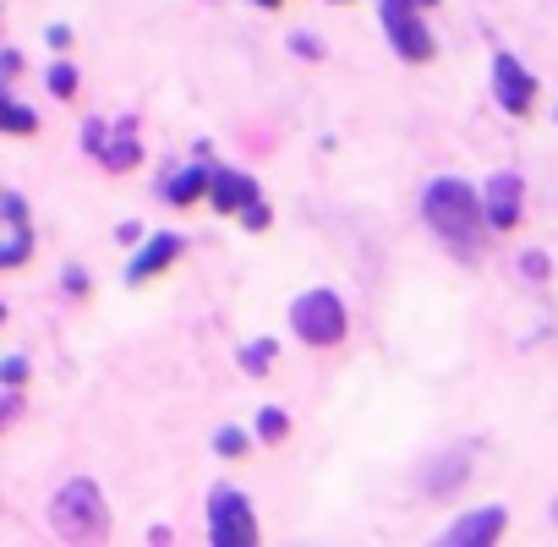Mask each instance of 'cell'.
Wrapping results in <instances>:
<instances>
[{
	"mask_svg": "<svg viewBox=\"0 0 558 547\" xmlns=\"http://www.w3.org/2000/svg\"><path fill=\"white\" fill-rule=\"evenodd\" d=\"M0 318H6V307H0Z\"/></svg>",
	"mask_w": 558,
	"mask_h": 547,
	"instance_id": "27",
	"label": "cell"
},
{
	"mask_svg": "<svg viewBox=\"0 0 558 547\" xmlns=\"http://www.w3.org/2000/svg\"><path fill=\"white\" fill-rule=\"evenodd\" d=\"M33 126H39V115H33V110H22L17 99H6V93H0V132H11V137H28Z\"/></svg>",
	"mask_w": 558,
	"mask_h": 547,
	"instance_id": "14",
	"label": "cell"
},
{
	"mask_svg": "<svg viewBox=\"0 0 558 547\" xmlns=\"http://www.w3.org/2000/svg\"><path fill=\"white\" fill-rule=\"evenodd\" d=\"M553 520H558V504H553Z\"/></svg>",
	"mask_w": 558,
	"mask_h": 547,
	"instance_id": "26",
	"label": "cell"
},
{
	"mask_svg": "<svg viewBox=\"0 0 558 547\" xmlns=\"http://www.w3.org/2000/svg\"><path fill=\"white\" fill-rule=\"evenodd\" d=\"M422 214H427V225L460 252V258H471V252L482 247V225H487V219H482V197H476V186H465L460 176H438L433 186H427Z\"/></svg>",
	"mask_w": 558,
	"mask_h": 547,
	"instance_id": "1",
	"label": "cell"
},
{
	"mask_svg": "<svg viewBox=\"0 0 558 547\" xmlns=\"http://www.w3.org/2000/svg\"><path fill=\"white\" fill-rule=\"evenodd\" d=\"M290 323L307 345H340L345 340V301L334 290H307V296L290 307Z\"/></svg>",
	"mask_w": 558,
	"mask_h": 547,
	"instance_id": "3",
	"label": "cell"
},
{
	"mask_svg": "<svg viewBox=\"0 0 558 547\" xmlns=\"http://www.w3.org/2000/svg\"><path fill=\"white\" fill-rule=\"evenodd\" d=\"M416 11L422 6H411V0H383V33L394 39V50L405 61H433V33Z\"/></svg>",
	"mask_w": 558,
	"mask_h": 547,
	"instance_id": "5",
	"label": "cell"
},
{
	"mask_svg": "<svg viewBox=\"0 0 558 547\" xmlns=\"http://www.w3.org/2000/svg\"><path fill=\"white\" fill-rule=\"evenodd\" d=\"M285 411H279V405H269V411L258 416V438H269V444H279V438H285Z\"/></svg>",
	"mask_w": 558,
	"mask_h": 547,
	"instance_id": "18",
	"label": "cell"
},
{
	"mask_svg": "<svg viewBox=\"0 0 558 547\" xmlns=\"http://www.w3.org/2000/svg\"><path fill=\"white\" fill-rule=\"evenodd\" d=\"M0 378H6L11 389H17V383L28 378V362H22V356H6V362H0Z\"/></svg>",
	"mask_w": 558,
	"mask_h": 547,
	"instance_id": "20",
	"label": "cell"
},
{
	"mask_svg": "<svg viewBox=\"0 0 558 547\" xmlns=\"http://www.w3.org/2000/svg\"><path fill=\"white\" fill-rule=\"evenodd\" d=\"M6 411H17V400H0V427H6Z\"/></svg>",
	"mask_w": 558,
	"mask_h": 547,
	"instance_id": "23",
	"label": "cell"
},
{
	"mask_svg": "<svg viewBox=\"0 0 558 547\" xmlns=\"http://www.w3.org/2000/svg\"><path fill=\"white\" fill-rule=\"evenodd\" d=\"M520 269H526L531 279H548V258H542V252H526V258H520Z\"/></svg>",
	"mask_w": 558,
	"mask_h": 547,
	"instance_id": "22",
	"label": "cell"
},
{
	"mask_svg": "<svg viewBox=\"0 0 558 547\" xmlns=\"http://www.w3.org/2000/svg\"><path fill=\"white\" fill-rule=\"evenodd\" d=\"M520 192H526V186H520L515 170H504V176L487 181V197H482V219H487V225H493V230H515L520 225Z\"/></svg>",
	"mask_w": 558,
	"mask_h": 547,
	"instance_id": "7",
	"label": "cell"
},
{
	"mask_svg": "<svg viewBox=\"0 0 558 547\" xmlns=\"http://www.w3.org/2000/svg\"><path fill=\"white\" fill-rule=\"evenodd\" d=\"M176 258H181V236H154L143 252H137V263L126 269V279H132V285H143V279H154L159 269H170Z\"/></svg>",
	"mask_w": 558,
	"mask_h": 547,
	"instance_id": "11",
	"label": "cell"
},
{
	"mask_svg": "<svg viewBox=\"0 0 558 547\" xmlns=\"http://www.w3.org/2000/svg\"><path fill=\"white\" fill-rule=\"evenodd\" d=\"M55 531L66 542H104L110 531V515H104V498L93 482H66L61 498H55Z\"/></svg>",
	"mask_w": 558,
	"mask_h": 547,
	"instance_id": "2",
	"label": "cell"
},
{
	"mask_svg": "<svg viewBox=\"0 0 558 547\" xmlns=\"http://www.w3.org/2000/svg\"><path fill=\"white\" fill-rule=\"evenodd\" d=\"M258 6H279V0H258Z\"/></svg>",
	"mask_w": 558,
	"mask_h": 547,
	"instance_id": "25",
	"label": "cell"
},
{
	"mask_svg": "<svg viewBox=\"0 0 558 547\" xmlns=\"http://www.w3.org/2000/svg\"><path fill=\"white\" fill-rule=\"evenodd\" d=\"M411 6H438V0H411Z\"/></svg>",
	"mask_w": 558,
	"mask_h": 547,
	"instance_id": "24",
	"label": "cell"
},
{
	"mask_svg": "<svg viewBox=\"0 0 558 547\" xmlns=\"http://www.w3.org/2000/svg\"><path fill=\"white\" fill-rule=\"evenodd\" d=\"M83 148H88V154H99V165H104V170H132V165H137V154H143V148H137V137L126 132V126H121L115 137H104V126H99V121H88V126H83Z\"/></svg>",
	"mask_w": 558,
	"mask_h": 547,
	"instance_id": "9",
	"label": "cell"
},
{
	"mask_svg": "<svg viewBox=\"0 0 558 547\" xmlns=\"http://www.w3.org/2000/svg\"><path fill=\"white\" fill-rule=\"evenodd\" d=\"M241 219H247V230H269V208H263V203H247V208H241Z\"/></svg>",
	"mask_w": 558,
	"mask_h": 547,
	"instance_id": "21",
	"label": "cell"
},
{
	"mask_svg": "<svg viewBox=\"0 0 558 547\" xmlns=\"http://www.w3.org/2000/svg\"><path fill=\"white\" fill-rule=\"evenodd\" d=\"M208 537L219 547L258 542V515H252V504L236 493V487H214V498H208Z\"/></svg>",
	"mask_w": 558,
	"mask_h": 547,
	"instance_id": "4",
	"label": "cell"
},
{
	"mask_svg": "<svg viewBox=\"0 0 558 547\" xmlns=\"http://www.w3.org/2000/svg\"><path fill=\"white\" fill-rule=\"evenodd\" d=\"M504 526H509V515L498 504H487V509H471V515H460L455 526L444 531V542L449 547H482V542H498L504 537Z\"/></svg>",
	"mask_w": 558,
	"mask_h": 547,
	"instance_id": "8",
	"label": "cell"
},
{
	"mask_svg": "<svg viewBox=\"0 0 558 547\" xmlns=\"http://www.w3.org/2000/svg\"><path fill=\"white\" fill-rule=\"evenodd\" d=\"M214 449L225 460H241V455H247V433H241V427H219V433H214Z\"/></svg>",
	"mask_w": 558,
	"mask_h": 547,
	"instance_id": "16",
	"label": "cell"
},
{
	"mask_svg": "<svg viewBox=\"0 0 558 547\" xmlns=\"http://www.w3.org/2000/svg\"><path fill=\"white\" fill-rule=\"evenodd\" d=\"M465 471H471V455H465V449H455V455H444V465L427 476V487H433V493H449V487L465 482Z\"/></svg>",
	"mask_w": 558,
	"mask_h": 547,
	"instance_id": "13",
	"label": "cell"
},
{
	"mask_svg": "<svg viewBox=\"0 0 558 547\" xmlns=\"http://www.w3.org/2000/svg\"><path fill=\"white\" fill-rule=\"evenodd\" d=\"M208 192V170L197 165V170H181L176 181H165V197L170 203H197V197Z\"/></svg>",
	"mask_w": 558,
	"mask_h": 547,
	"instance_id": "12",
	"label": "cell"
},
{
	"mask_svg": "<svg viewBox=\"0 0 558 547\" xmlns=\"http://www.w3.org/2000/svg\"><path fill=\"white\" fill-rule=\"evenodd\" d=\"M50 93H61V99H66V93H77V72H72V66H55V72H50Z\"/></svg>",
	"mask_w": 558,
	"mask_h": 547,
	"instance_id": "19",
	"label": "cell"
},
{
	"mask_svg": "<svg viewBox=\"0 0 558 547\" xmlns=\"http://www.w3.org/2000/svg\"><path fill=\"white\" fill-rule=\"evenodd\" d=\"M208 197H214V208H247V203H258V181L241 176V170H214L208 176Z\"/></svg>",
	"mask_w": 558,
	"mask_h": 547,
	"instance_id": "10",
	"label": "cell"
},
{
	"mask_svg": "<svg viewBox=\"0 0 558 547\" xmlns=\"http://www.w3.org/2000/svg\"><path fill=\"white\" fill-rule=\"evenodd\" d=\"M493 93L509 115H526L531 99H537V83H531V72L515 61V55H498L493 61Z\"/></svg>",
	"mask_w": 558,
	"mask_h": 547,
	"instance_id": "6",
	"label": "cell"
},
{
	"mask_svg": "<svg viewBox=\"0 0 558 547\" xmlns=\"http://www.w3.org/2000/svg\"><path fill=\"white\" fill-rule=\"evenodd\" d=\"M28 252H33V236L17 225V236H11V241H0V269H17V263L28 258Z\"/></svg>",
	"mask_w": 558,
	"mask_h": 547,
	"instance_id": "15",
	"label": "cell"
},
{
	"mask_svg": "<svg viewBox=\"0 0 558 547\" xmlns=\"http://www.w3.org/2000/svg\"><path fill=\"white\" fill-rule=\"evenodd\" d=\"M269 362H274V340H258V345L241 351V367H247V372H269Z\"/></svg>",
	"mask_w": 558,
	"mask_h": 547,
	"instance_id": "17",
	"label": "cell"
}]
</instances>
